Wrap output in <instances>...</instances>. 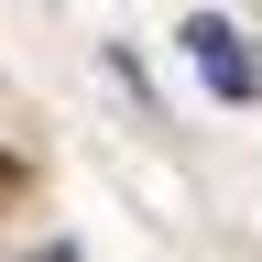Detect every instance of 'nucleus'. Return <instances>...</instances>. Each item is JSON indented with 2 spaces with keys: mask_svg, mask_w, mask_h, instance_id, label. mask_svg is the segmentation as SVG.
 Masks as SVG:
<instances>
[{
  "mask_svg": "<svg viewBox=\"0 0 262 262\" xmlns=\"http://www.w3.org/2000/svg\"><path fill=\"white\" fill-rule=\"evenodd\" d=\"M175 44H186V66H196V77H208V88L229 98V110H241V98H262V66H251V44H241V33H229L219 11H196V22L175 33Z\"/></svg>",
  "mask_w": 262,
  "mask_h": 262,
  "instance_id": "obj_1",
  "label": "nucleus"
},
{
  "mask_svg": "<svg viewBox=\"0 0 262 262\" xmlns=\"http://www.w3.org/2000/svg\"><path fill=\"white\" fill-rule=\"evenodd\" d=\"M11 186H22V164H11V153H0V196H11Z\"/></svg>",
  "mask_w": 262,
  "mask_h": 262,
  "instance_id": "obj_2",
  "label": "nucleus"
}]
</instances>
